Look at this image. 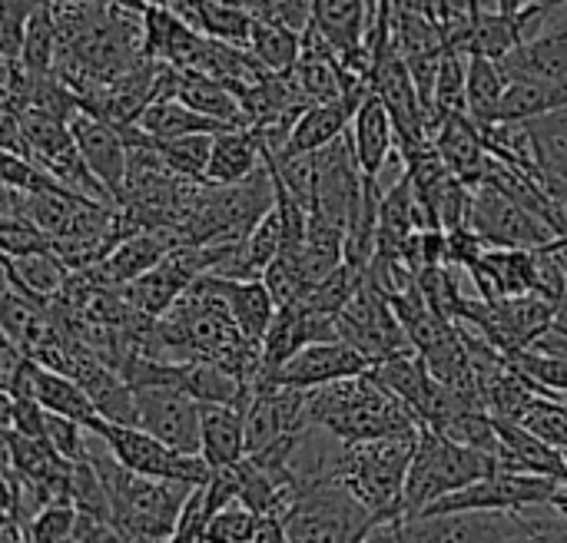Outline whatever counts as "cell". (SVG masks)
I'll return each mask as SVG.
<instances>
[{
	"label": "cell",
	"instance_id": "1",
	"mask_svg": "<svg viewBox=\"0 0 567 543\" xmlns=\"http://www.w3.org/2000/svg\"><path fill=\"white\" fill-rule=\"evenodd\" d=\"M309 425L332 431L346 445L422 428L419 415L399 395H392L372 375V368L365 375L312 388L309 391Z\"/></svg>",
	"mask_w": 567,
	"mask_h": 543
},
{
	"label": "cell",
	"instance_id": "2",
	"mask_svg": "<svg viewBox=\"0 0 567 543\" xmlns=\"http://www.w3.org/2000/svg\"><path fill=\"white\" fill-rule=\"evenodd\" d=\"M422 428L346 445L336 478L372 511L379 521L405 518V478L419 448Z\"/></svg>",
	"mask_w": 567,
	"mask_h": 543
},
{
	"label": "cell",
	"instance_id": "3",
	"mask_svg": "<svg viewBox=\"0 0 567 543\" xmlns=\"http://www.w3.org/2000/svg\"><path fill=\"white\" fill-rule=\"evenodd\" d=\"M498 458L458 445L452 438H445L442 431L422 428L419 435V448L405 478V518L409 514H422L432 504L445 501L449 494L465 491L468 484L488 478L492 471H498Z\"/></svg>",
	"mask_w": 567,
	"mask_h": 543
},
{
	"label": "cell",
	"instance_id": "4",
	"mask_svg": "<svg viewBox=\"0 0 567 543\" xmlns=\"http://www.w3.org/2000/svg\"><path fill=\"white\" fill-rule=\"evenodd\" d=\"M372 524V511L336 474L309 484L282 521L286 543H359Z\"/></svg>",
	"mask_w": 567,
	"mask_h": 543
},
{
	"label": "cell",
	"instance_id": "5",
	"mask_svg": "<svg viewBox=\"0 0 567 543\" xmlns=\"http://www.w3.org/2000/svg\"><path fill=\"white\" fill-rule=\"evenodd\" d=\"M90 431H96L110 455L126 468V471H136V474H146V478H159V481H183V484H206L213 468L203 455H186V451H176L169 448L166 441H159L156 435L143 431L140 425H116V421H106V418H96L90 425Z\"/></svg>",
	"mask_w": 567,
	"mask_h": 543
},
{
	"label": "cell",
	"instance_id": "6",
	"mask_svg": "<svg viewBox=\"0 0 567 543\" xmlns=\"http://www.w3.org/2000/svg\"><path fill=\"white\" fill-rule=\"evenodd\" d=\"M468 229L478 232L485 249H542L558 242L551 226L538 212L488 182L472 192Z\"/></svg>",
	"mask_w": 567,
	"mask_h": 543
},
{
	"label": "cell",
	"instance_id": "7",
	"mask_svg": "<svg viewBox=\"0 0 567 543\" xmlns=\"http://www.w3.org/2000/svg\"><path fill=\"white\" fill-rule=\"evenodd\" d=\"M339 338L355 345L372 365H379L392 355H402V352H415V345H412L402 319L395 315L389 295L372 285L369 272H365L362 289L339 312Z\"/></svg>",
	"mask_w": 567,
	"mask_h": 543
},
{
	"label": "cell",
	"instance_id": "8",
	"mask_svg": "<svg viewBox=\"0 0 567 543\" xmlns=\"http://www.w3.org/2000/svg\"><path fill=\"white\" fill-rule=\"evenodd\" d=\"M136 391V425L176 451L203 455V405L176 385H143Z\"/></svg>",
	"mask_w": 567,
	"mask_h": 543
},
{
	"label": "cell",
	"instance_id": "9",
	"mask_svg": "<svg viewBox=\"0 0 567 543\" xmlns=\"http://www.w3.org/2000/svg\"><path fill=\"white\" fill-rule=\"evenodd\" d=\"M558 488V478L548 474H522V471H492L488 478L468 484L458 494L432 504L422 514H445V511H525L535 504H548ZM412 518V514H409Z\"/></svg>",
	"mask_w": 567,
	"mask_h": 543
},
{
	"label": "cell",
	"instance_id": "10",
	"mask_svg": "<svg viewBox=\"0 0 567 543\" xmlns=\"http://www.w3.org/2000/svg\"><path fill=\"white\" fill-rule=\"evenodd\" d=\"M518 531V511H445L405 518L409 543H505Z\"/></svg>",
	"mask_w": 567,
	"mask_h": 543
},
{
	"label": "cell",
	"instance_id": "11",
	"mask_svg": "<svg viewBox=\"0 0 567 543\" xmlns=\"http://www.w3.org/2000/svg\"><path fill=\"white\" fill-rule=\"evenodd\" d=\"M372 368V362L349 345L346 338L336 342H312L302 352H296L279 372H272L266 378V385H282V388H299V391H312L332 382H346L355 375H365Z\"/></svg>",
	"mask_w": 567,
	"mask_h": 543
},
{
	"label": "cell",
	"instance_id": "12",
	"mask_svg": "<svg viewBox=\"0 0 567 543\" xmlns=\"http://www.w3.org/2000/svg\"><path fill=\"white\" fill-rule=\"evenodd\" d=\"M70 133L76 139L80 156L86 159L90 173L106 186V192L123 202L126 199V179H130V143L120 126L110 119H100L86 109H80L70 119Z\"/></svg>",
	"mask_w": 567,
	"mask_h": 543
},
{
	"label": "cell",
	"instance_id": "13",
	"mask_svg": "<svg viewBox=\"0 0 567 543\" xmlns=\"http://www.w3.org/2000/svg\"><path fill=\"white\" fill-rule=\"evenodd\" d=\"M512 80H567V7H551L538 36L498 60Z\"/></svg>",
	"mask_w": 567,
	"mask_h": 543
},
{
	"label": "cell",
	"instance_id": "14",
	"mask_svg": "<svg viewBox=\"0 0 567 543\" xmlns=\"http://www.w3.org/2000/svg\"><path fill=\"white\" fill-rule=\"evenodd\" d=\"M432 146L462 182H468L472 189L482 186V173L488 163V143L482 123H475L468 113H452L432 129Z\"/></svg>",
	"mask_w": 567,
	"mask_h": 543
},
{
	"label": "cell",
	"instance_id": "15",
	"mask_svg": "<svg viewBox=\"0 0 567 543\" xmlns=\"http://www.w3.org/2000/svg\"><path fill=\"white\" fill-rule=\"evenodd\" d=\"M179 242L176 232H169L166 226L150 229V232H136L130 239H120V246L100 262V282L103 285H126L140 275H146L150 269H156Z\"/></svg>",
	"mask_w": 567,
	"mask_h": 543
},
{
	"label": "cell",
	"instance_id": "16",
	"mask_svg": "<svg viewBox=\"0 0 567 543\" xmlns=\"http://www.w3.org/2000/svg\"><path fill=\"white\" fill-rule=\"evenodd\" d=\"M213 289L219 292V299L226 302V309L233 312L239 332L262 348V338L279 312V302L272 299L269 285L262 279H226V275H209Z\"/></svg>",
	"mask_w": 567,
	"mask_h": 543
},
{
	"label": "cell",
	"instance_id": "17",
	"mask_svg": "<svg viewBox=\"0 0 567 543\" xmlns=\"http://www.w3.org/2000/svg\"><path fill=\"white\" fill-rule=\"evenodd\" d=\"M262 163H266V149L252 126L223 129L213 136L206 186H236V182L249 179Z\"/></svg>",
	"mask_w": 567,
	"mask_h": 543
},
{
	"label": "cell",
	"instance_id": "18",
	"mask_svg": "<svg viewBox=\"0 0 567 543\" xmlns=\"http://www.w3.org/2000/svg\"><path fill=\"white\" fill-rule=\"evenodd\" d=\"M395 139H399L395 136V119H392L389 106L382 103V96L372 90L359 103L355 119H352V149H355V159H359V166H362V173L369 179H379Z\"/></svg>",
	"mask_w": 567,
	"mask_h": 543
},
{
	"label": "cell",
	"instance_id": "19",
	"mask_svg": "<svg viewBox=\"0 0 567 543\" xmlns=\"http://www.w3.org/2000/svg\"><path fill=\"white\" fill-rule=\"evenodd\" d=\"M66 269L70 262L56 252H30V255H3V279L7 289L20 292L23 299L37 302V305H50L53 295H60L66 289Z\"/></svg>",
	"mask_w": 567,
	"mask_h": 543
},
{
	"label": "cell",
	"instance_id": "20",
	"mask_svg": "<svg viewBox=\"0 0 567 543\" xmlns=\"http://www.w3.org/2000/svg\"><path fill=\"white\" fill-rule=\"evenodd\" d=\"M498 421V418H495ZM498 435H502V451H498V464L505 471H522V474H548V478H567L565 451L551 448L548 441H542L538 435H532L525 425L518 421H498Z\"/></svg>",
	"mask_w": 567,
	"mask_h": 543
},
{
	"label": "cell",
	"instance_id": "21",
	"mask_svg": "<svg viewBox=\"0 0 567 543\" xmlns=\"http://www.w3.org/2000/svg\"><path fill=\"white\" fill-rule=\"evenodd\" d=\"M359 100H336V103H312L292 126L286 146L272 156H299V153H322L332 146L346 126L355 119Z\"/></svg>",
	"mask_w": 567,
	"mask_h": 543
},
{
	"label": "cell",
	"instance_id": "22",
	"mask_svg": "<svg viewBox=\"0 0 567 543\" xmlns=\"http://www.w3.org/2000/svg\"><path fill=\"white\" fill-rule=\"evenodd\" d=\"M203 458L229 468L246 458V415L236 405H203Z\"/></svg>",
	"mask_w": 567,
	"mask_h": 543
},
{
	"label": "cell",
	"instance_id": "23",
	"mask_svg": "<svg viewBox=\"0 0 567 543\" xmlns=\"http://www.w3.org/2000/svg\"><path fill=\"white\" fill-rule=\"evenodd\" d=\"M176 96H179L186 106H193V109H199V113L219 119L223 126H246L243 96H239L229 83H223V80H216V76L179 70Z\"/></svg>",
	"mask_w": 567,
	"mask_h": 543
},
{
	"label": "cell",
	"instance_id": "24",
	"mask_svg": "<svg viewBox=\"0 0 567 543\" xmlns=\"http://www.w3.org/2000/svg\"><path fill=\"white\" fill-rule=\"evenodd\" d=\"M136 126H140L143 133H150L153 139H183V136H196V133L216 136V133H223V129H236V126H223L219 119H213V116H206V113L186 106L179 96L153 100V103L140 113Z\"/></svg>",
	"mask_w": 567,
	"mask_h": 543
},
{
	"label": "cell",
	"instance_id": "25",
	"mask_svg": "<svg viewBox=\"0 0 567 543\" xmlns=\"http://www.w3.org/2000/svg\"><path fill=\"white\" fill-rule=\"evenodd\" d=\"M372 375L392 391L399 395L422 421L425 408H429V398L435 391V375L429 372V362L419 355V352H402V355H392L379 365H372Z\"/></svg>",
	"mask_w": 567,
	"mask_h": 543
},
{
	"label": "cell",
	"instance_id": "26",
	"mask_svg": "<svg viewBox=\"0 0 567 543\" xmlns=\"http://www.w3.org/2000/svg\"><path fill=\"white\" fill-rule=\"evenodd\" d=\"M33 398L53 411V415H63V418H73L80 421L83 428H90L100 411L90 398V391L66 372H56V368H47V365H37V385H33Z\"/></svg>",
	"mask_w": 567,
	"mask_h": 543
},
{
	"label": "cell",
	"instance_id": "27",
	"mask_svg": "<svg viewBox=\"0 0 567 543\" xmlns=\"http://www.w3.org/2000/svg\"><path fill=\"white\" fill-rule=\"evenodd\" d=\"M508 90V76L495 56L485 53H468V83H465V106L468 116L482 126L498 123L502 100Z\"/></svg>",
	"mask_w": 567,
	"mask_h": 543
},
{
	"label": "cell",
	"instance_id": "28",
	"mask_svg": "<svg viewBox=\"0 0 567 543\" xmlns=\"http://www.w3.org/2000/svg\"><path fill=\"white\" fill-rule=\"evenodd\" d=\"M252 56L269 70V73H292L299 56H302V33L292 30L289 23L256 17L252 36H249Z\"/></svg>",
	"mask_w": 567,
	"mask_h": 543
},
{
	"label": "cell",
	"instance_id": "29",
	"mask_svg": "<svg viewBox=\"0 0 567 543\" xmlns=\"http://www.w3.org/2000/svg\"><path fill=\"white\" fill-rule=\"evenodd\" d=\"M256 27V10H249L243 0H199V13H196V30L233 43V46H249Z\"/></svg>",
	"mask_w": 567,
	"mask_h": 543
},
{
	"label": "cell",
	"instance_id": "30",
	"mask_svg": "<svg viewBox=\"0 0 567 543\" xmlns=\"http://www.w3.org/2000/svg\"><path fill=\"white\" fill-rule=\"evenodd\" d=\"M56 40H60V27L53 17L50 0L30 17L27 30H23V46H20V63L27 70V76L40 80L53 73V56H56Z\"/></svg>",
	"mask_w": 567,
	"mask_h": 543
},
{
	"label": "cell",
	"instance_id": "31",
	"mask_svg": "<svg viewBox=\"0 0 567 543\" xmlns=\"http://www.w3.org/2000/svg\"><path fill=\"white\" fill-rule=\"evenodd\" d=\"M465 83H468V53L462 50H445L439 76H435V96H432V129L452 116V113H468L465 106Z\"/></svg>",
	"mask_w": 567,
	"mask_h": 543
},
{
	"label": "cell",
	"instance_id": "32",
	"mask_svg": "<svg viewBox=\"0 0 567 543\" xmlns=\"http://www.w3.org/2000/svg\"><path fill=\"white\" fill-rule=\"evenodd\" d=\"M262 537V514L243 501H229L209 514L203 543H259Z\"/></svg>",
	"mask_w": 567,
	"mask_h": 543
},
{
	"label": "cell",
	"instance_id": "33",
	"mask_svg": "<svg viewBox=\"0 0 567 543\" xmlns=\"http://www.w3.org/2000/svg\"><path fill=\"white\" fill-rule=\"evenodd\" d=\"M508 362L538 388V395H551V398H567V355L555 352H538V348H525L508 355Z\"/></svg>",
	"mask_w": 567,
	"mask_h": 543
},
{
	"label": "cell",
	"instance_id": "34",
	"mask_svg": "<svg viewBox=\"0 0 567 543\" xmlns=\"http://www.w3.org/2000/svg\"><path fill=\"white\" fill-rule=\"evenodd\" d=\"M518 425H525L532 435H538L551 448L567 451V401H561V398L535 395L532 405L525 408V415L518 418Z\"/></svg>",
	"mask_w": 567,
	"mask_h": 543
},
{
	"label": "cell",
	"instance_id": "35",
	"mask_svg": "<svg viewBox=\"0 0 567 543\" xmlns=\"http://www.w3.org/2000/svg\"><path fill=\"white\" fill-rule=\"evenodd\" d=\"M0 249L3 255H30V252H47V249H56L53 239L37 226L30 222L27 216L20 212H3V226H0Z\"/></svg>",
	"mask_w": 567,
	"mask_h": 543
},
{
	"label": "cell",
	"instance_id": "36",
	"mask_svg": "<svg viewBox=\"0 0 567 543\" xmlns=\"http://www.w3.org/2000/svg\"><path fill=\"white\" fill-rule=\"evenodd\" d=\"M522 531L505 543H567V521L551 504H535L518 511Z\"/></svg>",
	"mask_w": 567,
	"mask_h": 543
},
{
	"label": "cell",
	"instance_id": "37",
	"mask_svg": "<svg viewBox=\"0 0 567 543\" xmlns=\"http://www.w3.org/2000/svg\"><path fill=\"white\" fill-rule=\"evenodd\" d=\"M43 3L47 0H0V50H3V60H20L23 30H27L30 17Z\"/></svg>",
	"mask_w": 567,
	"mask_h": 543
},
{
	"label": "cell",
	"instance_id": "38",
	"mask_svg": "<svg viewBox=\"0 0 567 543\" xmlns=\"http://www.w3.org/2000/svg\"><path fill=\"white\" fill-rule=\"evenodd\" d=\"M76 521H80V511L73 504H53V508H43L27 524V534H30V543H70L76 534Z\"/></svg>",
	"mask_w": 567,
	"mask_h": 543
},
{
	"label": "cell",
	"instance_id": "39",
	"mask_svg": "<svg viewBox=\"0 0 567 543\" xmlns=\"http://www.w3.org/2000/svg\"><path fill=\"white\" fill-rule=\"evenodd\" d=\"M3 428L20 431L27 438H43L47 408L37 398H10V395H3Z\"/></svg>",
	"mask_w": 567,
	"mask_h": 543
},
{
	"label": "cell",
	"instance_id": "40",
	"mask_svg": "<svg viewBox=\"0 0 567 543\" xmlns=\"http://www.w3.org/2000/svg\"><path fill=\"white\" fill-rule=\"evenodd\" d=\"M359 543H409L405 541V518L372 524V528L359 537Z\"/></svg>",
	"mask_w": 567,
	"mask_h": 543
},
{
	"label": "cell",
	"instance_id": "41",
	"mask_svg": "<svg viewBox=\"0 0 567 543\" xmlns=\"http://www.w3.org/2000/svg\"><path fill=\"white\" fill-rule=\"evenodd\" d=\"M0 543H30L27 524H20L13 518H3V537H0Z\"/></svg>",
	"mask_w": 567,
	"mask_h": 543
},
{
	"label": "cell",
	"instance_id": "42",
	"mask_svg": "<svg viewBox=\"0 0 567 543\" xmlns=\"http://www.w3.org/2000/svg\"><path fill=\"white\" fill-rule=\"evenodd\" d=\"M561 518L567 521V478L565 481H558V488H555V494H551V501H548Z\"/></svg>",
	"mask_w": 567,
	"mask_h": 543
},
{
	"label": "cell",
	"instance_id": "43",
	"mask_svg": "<svg viewBox=\"0 0 567 543\" xmlns=\"http://www.w3.org/2000/svg\"><path fill=\"white\" fill-rule=\"evenodd\" d=\"M525 7H528V0H495L498 13H522Z\"/></svg>",
	"mask_w": 567,
	"mask_h": 543
},
{
	"label": "cell",
	"instance_id": "44",
	"mask_svg": "<svg viewBox=\"0 0 567 543\" xmlns=\"http://www.w3.org/2000/svg\"><path fill=\"white\" fill-rule=\"evenodd\" d=\"M558 255H561V265H565V275H567V246H558Z\"/></svg>",
	"mask_w": 567,
	"mask_h": 543
},
{
	"label": "cell",
	"instance_id": "45",
	"mask_svg": "<svg viewBox=\"0 0 567 543\" xmlns=\"http://www.w3.org/2000/svg\"><path fill=\"white\" fill-rule=\"evenodd\" d=\"M532 3H548V0H532Z\"/></svg>",
	"mask_w": 567,
	"mask_h": 543
},
{
	"label": "cell",
	"instance_id": "46",
	"mask_svg": "<svg viewBox=\"0 0 567 543\" xmlns=\"http://www.w3.org/2000/svg\"><path fill=\"white\" fill-rule=\"evenodd\" d=\"M478 7H482V0H478Z\"/></svg>",
	"mask_w": 567,
	"mask_h": 543
}]
</instances>
